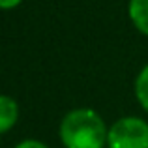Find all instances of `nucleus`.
Returning <instances> with one entry per match:
<instances>
[{"mask_svg": "<svg viewBox=\"0 0 148 148\" xmlns=\"http://www.w3.org/2000/svg\"><path fill=\"white\" fill-rule=\"evenodd\" d=\"M109 133L98 112L90 109L71 111L60 126V139L66 148H103Z\"/></svg>", "mask_w": 148, "mask_h": 148, "instance_id": "obj_1", "label": "nucleus"}, {"mask_svg": "<svg viewBox=\"0 0 148 148\" xmlns=\"http://www.w3.org/2000/svg\"><path fill=\"white\" fill-rule=\"evenodd\" d=\"M111 148H148V124L141 118H120L109 130Z\"/></svg>", "mask_w": 148, "mask_h": 148, "instance_id": "obj_2", "label": "nucleus"}, {"mask_svg": "<svg viewBox=\"0 0 148 148\" xmlns=\"http://www.w3.org/2000/svg\"><path fill=\"white\" fill-rule=\"evenodd\" d=\"M17 116H19L17 103L8 96H0V133L11 130L13 124L17 122Z\"/></svg>", "mask_w": 148, "mask_h": 148, "instance_id": "obj_3", "label": "nucleus"}, {"mask_svg": "<svg viewBox=\"0 0 148 148\" xmlns=\"http://www.w3.org/2000/svg\"><path fill=\"white\" fill-rule=\"evenodd\" d=\"M130 17L137 30L148 36V0H131L130 2Z\"/></svg>", "mask_w": 148, "mask_h": 148, "instance_id": "obj_4", "label": "nucleus"}, {"mask_svg": "<svg viewBox=\"0 0 148 148\" xmlns=\"http://www.w3.org/2000/svg\"><path fill=\"white\" fill-rule=\"evenodd\" d=\"M135 94H137V99L141 101V105L148 111V66H145V69H143L137 77Z\"/></svg>", "mask_w": 148, "mask_h": 148, "instance_id": "obj_5", "label": "nucleus"}, {"mask_svg": "<svg viewBox=\"0 0 148 148\" xmlns=\"http://www.w3.org/2000/svg\"><path fill=\"white\" fill-rule=\"evenodd\" d=\"M15 148H47V146L40 141H23L21 145H17Z\"/></svg>", "mask_w": 148, "mask_h": 148, "instance_id": "obj_6", "label": "nucleus"}, {"mask_svg": "<svg viewBox=\"0 0 148 148\" xmlns=\"http://www.w3.org/2000/svg\"><path fill=\"white\" fill-rule=\"evenodd\" d=\"M21 0H0V8L2 10H10V8H15Z\"/></svg>", "mask_w": 148, "mask_h": 148, "instance_id": "obj_7", "label": "nucleus"}]
</instances>
